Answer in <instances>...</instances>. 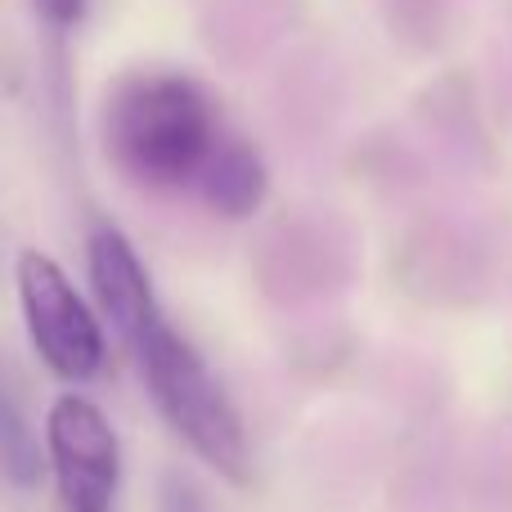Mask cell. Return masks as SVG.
Returning <instances> with one entry per match:
<instances>
[{
  "instance_id": "cell-7",
  "label": "cell",
  "mask_w": 512,
  "mask_h": 512,
  "mask_svg": "<svg viewBox=\"0 0 512 512\" xmlns=\"http://www.w3.org/2000/svg\"><path fill=\"white\" fill-rule=\"evenodd\" d=\"M0 463H5V477L14 481L18 490H27V486H36L41 481V463H50V459H41L45 450H36V436L27 432V423H23V409H18V400H14V391L5 396V432H0Z\"/></svg>"
},
{
  "instance_id": "cell-4",
  "label": "cell",
  "mask_w": 512,
  "mask_h": 512,
  "mask_svg": "<svg viewBox=\"0 0 512 512\" xmlns=\"http://www.w3.org/2000/svg\"><path fill=\"white\" fill-rule=\"evenodd\" d=\"M45 459H50L54 486L63 512H108L122 481V450L108 414L95 400L59 396L45 414Z\"/></svg>"
},
{
  "instance_id": "cell-1",
  "label": "cell",
  "mask_w": 512,
  "mask_h": 512,
  "mask_svg": "<svg viewBox=\"0 0 512 512\" xmlns=\"http://www.w3.org/2000/svg\"><path fill=\"white\" fill-rule=\"evenodd\" d=\"M104 158L135 189L171 194L198 185L225 140L212 95L185 72L135 68L113 81L99 113Z\"/></svg>"
},
{
  "instance_id": "cell-3",
  "label": "cell",
  "mask_w": 512,
  "mask_h": 512,
  "mask_svg": "<svg viewBox=\"0 0 512 512\" xmlns=\"http://www.w3.org/2000/svg\"><path fill=\"white\" fill-rule=\"evenodd\" d=\"M18 306L41 364L63 382H90L104 369V328L63 265L27 248L18 256Z\"/></svg>"
},
{
  "instance_id": "cell-5",
  "label": "cell",
  "mask_w": 512,
  "mask_h": 512,
  "mask_svg": "<svg viewBox=\"0 0 512 512\" xmlns=\"http://www.w3.org/2000/svg\"><path fill=\"white\" fill-rule=\"evenodd\" d=\"M86 265H90V288H95L99 310H104V319L117 328L122 342H131L153 315H162L158 297H153L149 270H144L131 239H126L117 225H99V230L90 234Z\"/></svg>"
},
{
  "instance_id": "cell-8",
  "label": "cell",
  "mask_w": 512,
  "mask_h": 512,
  "mask_svg": "<svg viewBox=\"0 0 512 512\" xmlns=\"http://www.w3.org/2000/svg\"><path fill=\"white\" fill-rule=\"evenodd\" d=\"M32 5H36V14H41L50 27L68 32V27H77L81 18H86V5H90V0H32Z\"/></svg>"
},
{
  "instance_id": "cell-6",
  "label": "cell",
  "mask_w": 512,
  "mask_h": 512,
  "mask_svg": "<svg viewBox=\"0 0 512 512\" xmlns=\"http://www.w3.org/2000/svg\"><path fill=\"white\" fill-rule=\"evenodd\" d=\"M194 189L203 194V203L212 207L216 216L243 221V216H252L256 207L265 203V194H270V171H265L261 153H256L248 140L225 131V140L216 144L212 162L203 167Z\"/></svg>"
},
{
  "instance_id": "cell-2",
  "label": "cell",
  "mask_w": 512,
  "mask_h": 512,
  "mask_svg": "<svg viewBox=\"0 0 512 512\" xmlns=\"http://www.w3.org/2000/svg\"><path fill=\"white\" fill-rule=\"evenodd\" d=\"M131 355L140 364V378L149 387L153 409L162 423L230 486L252 481V441L234 409L225 382L212 373V364L194 351L180 328L167 324V315H153L140 333L131 337Z\"/></svg>"
}]
</instances>
